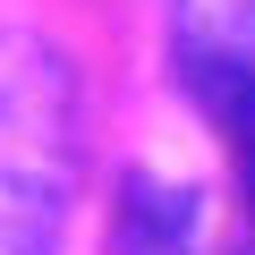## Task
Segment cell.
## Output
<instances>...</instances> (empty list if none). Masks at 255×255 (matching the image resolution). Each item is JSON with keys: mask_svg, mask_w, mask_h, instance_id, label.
Segmentation results:
<instances>
[{"mask_svg": "<svg viewBox=\"0 0 255 255\" xmlns=\"http://www.w3.org/2000/svg\"><path fill=\"white\" fill-rule=\"evenodd\" d=\"M204 247V196L162 170H128L111 204V255H196Z\"/></svg>", "mask_w": 255, "mask_h": 255, "instance_id": "cell-1", "label": "cell"}, {"mask_svg": "<svg viewBox=\"0 0 255 255\" xmlns=\"http://www.w3.org/2000/svg\"><path fill=\"white\" fill-rule=\"evenodd\" d=\"M247 255H255V247H247Z\"/></svg>", "mask_w": 255, "mask_h": 255, "instance_id": "cell-2", "label": "cell"}]
</instances>
